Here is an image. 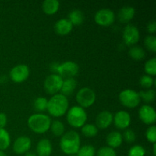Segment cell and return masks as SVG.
Instances as JSON below:
<instances>
[{
  "label": "cell",
  "instance_id": "cell-1",
  "mask_svg": "<svg viewBox=\"0 0 156 156\" xmlns=\"http://www.w3.org/2000/svg\"><path fill=\"white\" fill-rule=\"evenodd\" d=\"M59 146L61 150L66 155H76L81 147L80 136L74 130L65 133L61 137Z\"/></svg>",
  "mask_w": 156,
  "mask_h": 156
},
{
  "label": "cell",
  "instance_id": "cell-2",
  "mask_svg": "<svg viewBox=\"0 0 156 156\" xmlns=\"http://www.w3.org/2000/svg\"><path fill=\"white\" fill-rule=\"evenodd\" d=\"M47 110L53 117H62L69 110L68 98L61 93L54 94L48 100Z\"/></svg>",
  "mask_w": 156,
  "mask_h": 156
},
{
  "label": "cell",
  "instance_id": "cell-3",
  "mask_svg": "<svg viewBox=\"0 0 156 156\" xmlns=\"http://www.w3.org/2000/svg\"><path fill=\"white\" fill-rule=\"evenodd\" d=\"M51 122V118L48 115L37 113L29 117L27 125L33 132L36 133H44L50 129Z\"/></svg>",
  "mask_w": 156,
  "mask_h": 156
},
{
  "label": "cell",
  "instance_id": "cell-4",
  "mask_svg": "<svg viewBox=\"0 0 156 156\" xmlns=\"http://www.w3.org/2000/svg\"><path fill=\"white\" fill-rule=\"evenodd\" d=\"M88 119L87 113L80 106H73L67 111L66 120L70 126L80 128L85 124Z\"/></svg>",
  "mask_w": 156,
  "mask_h": 156
},
{
  "label": "cell",
  "instance_id": "cell-5",
  "mask_svg": "<svg viewBox=\"0 0 156 156\" xmlns=\"http://www.w3.org/2000/svg\"><path fill=\"white\" fill-rule=\"evenodd\" d=\"M76 99L79 106L82 108L92 106L96 100V94L91 88L84 87L79 89L76 94Z\"/></svg>",
  "mask_w": 156,
  "mask_h": 156
},
{
  "label": "cell",
  "instance_id": "cell-6",
  "mask_svg": "<svg viewBox=\"0 0 156 156\" xmlns=\"http://www.w3.org/2000/svg\"><path fill=\"white\" fill-rule=\"evenodd\" d=\"M119 100L124 107L128 108H134L140 105L141 99L137 91L128 88L123 90L119 94Z\"/></svg>",
  "mask_w": 156,
  "mask_h": 156
},
{
  "label": "cell",
  "instance_id": "cell-7",
  "mask_svg": "<svg viewBox=\"0 0 156 156\" xmlns=\"http://www.w3.org/2000/svg\"><path fill=\"white\" fill-rule=\"evenodd\" d=\"M62 82H63V79L61 76H59L58 74L52 73L47 76L44 80V89L47 93L54 95L60 91Z\"/></svg>",
  "mask_w": 156,
  "mask_h": 156
},
{
  "label": "cell",
  "instance_id": "cell-8",
  "mask_svg": "<svg viewBox=\"0 0 156 156\" xmlns=\"http://www.w3.org/2000/svg\"><path fill=\"white\" fill-rule=\"evenodd\" d=\"M79 70V65L73 61H66L60 63L58 66L56 74L59 75L62 79L74 78L78 74Z\"/></svg>",
  "mask_w": 156,
  "mask_h": 156
},
{
  "label": "cell",
  "instance_id": "cell-9",
  "mask_svg": "<svg viewBox=\"0 0 156 156\" xmlns=\"http://www.w3.org/2000/svg\"><path fill=\"white\" fill-rule=\"evenodd\" d=\"M30 75V69L25 64H18L11 69L9 73L11 79L16 83H21L27 80Z\"/></svg>",
  "mask_w": 156,
  "mask_h": 156
},
{
  "label": "cell",
  "instance_id": "cell-10",
  "mask_svg": "<svg viewBox=\"0 0 156 156\" xmlns=\"http://www.w3.org/2000/svg\"><path fill=\"white\" fill-rule=\"evenodd\" d=\"M115 20L114 12L110 9H101L94 15V21L98 25L108 27L111 25Z\"/></svg>",
  "mask_w": 156,
  "mask_h": 156
},
{
  "label": "cell",
  "instance_id": "cell-11",
  "mask_svg": "<svg viewBox=\"0 0 156 156\" xmlns=\"http://www.w3.org/2000/svg\"><path fill=\"white\" fill-rule=\"evenodd\" d=\"M140 34L138 27L131 24H128L123 31V39L128 46L135 45L140 41Z\"/></svg>",
  "mask_w": 156,
  "mask_h": 156
},
{
  "label": "cell",
  "instance_id": "cell-12",
  "mask_svg": "<svg viewBox=\"0 0 156 156\" xmlns=\"http://www.w3.org/2000/svg\"><path fill=\"white\" fill-rule=\"evenodd\" d=\"M139 117L145 124L150 125V126L154 124L156 120L155 108L149 105H143L139 110Z\"/></svg>",
  "mask_w": 156,
  "mask_h": 156
},
{
  "label": "cell",
  "instance_id": "cell-13",
  "mask_svg": "<svg viewBox=\"0 0 156 156\" xmlns=\"http://www.w3.org/2000/svg\"><path fill=\"white\" fill-rule=\"evenodd\" d=\"M31 147V140L28 136H22L15 140L13 144V151L16 154L27 153Z\"/></svg>",
  "mask_w": 156,
  "mask_h": 156
},
{
  "label": "cell",
  "instance_id": "cell-14",
  "mask_svg": "<svg viewBox=\"0 0 156 156\" xmlns=\"http://www.w3.org/2000/svg\"><path fill=\"white\" fill-rule=\"evenodd\" d=\"M114 125L120 129H125L129 126L131 123V116L127 111H119L114 116Z\"/></svg>",
  "mask_w": 156,
  "mask_h": 156
},
{
  "label": "cell",
  "instance_id": "cell-15",
  "mask_svg": "<svg viewBox=\"0 0 156 156\" xmlns=\"http://www.w3.org/2000/svg\"><path fill=\"white\" fill-rule=\"evenodd\" d=\"M114 120V115L112 113L108 111H103L99 113L95 119V126L98 128L101 129H105L108 128Z\"/></svg>",
  "mask_w": 156,
  "mask_h": 156
},
{
  "label": "cell",
  "instance_id": "cell-16",
  "mask_svg": "<svg viewBox=\"0 0 156 156\" xmlns=\"http://www.w3.org/2000/svg\"><path fill=\"white\" fill-rule=\"evenodd\" d=\"M73 25L68 18H61L54 24V30L59 35H66L72 31Z\"/></svg>",
  "mask_w": 156,
  "mask_h": 156
},
{
  "label": "cell",
  "instance_id": "cell-17",
  "mask_svg": "<svg viewBox=\"0 0 156 156\" xmlns=\"http://www.w3.org/2000/svg\"><path fill=\"white\" fill-rule=\"evenodd\" d=\"M37 156H50L53 152V146L48 139H42L37 145Z\"/></svg>",
  "mask_w": 156,
  "mask_h": 156
},
{
  "label": "cell",
  "instance_id": "cell-18",
  "mask_svg": "<svg viewBox=\"0 0 156 156\" xmlns=\"http://www.w3.org/2000/svg\"><path fill=\"white\" fill-rule=\"evenodd\" d=\"M136 10L133 6H123L119 10L117 17L121 23H128L133 18Z\"/></svg>",
  "mask_w": 156,
  "mask_h": 156
},
{
  "label": "cell",
  "instance_id": "cell-19",
  "mask_svg": "<svg viewBox=\"0 0 156 156\" xmlns=\"http://www.w3.org/2000/svg\"><path fill=\"white\" fill-rule=\"evenodd\" d=\"M123 141L122 134L118 131H112L106 137V142L108 146L114 149L121 146Z\"/></svg>",
  "mask_w": 156,
  "mask_h": 156
},
{
  "label": "cell",
  "instance_id": "cell-20",
  "mask_svg": "<svg viewBox=\"0 0 156 156\" xmlns=\"http://www.w3.org/2000/svg\"><path fill=\"white\" fill-rule=\"evenodd\" d=\"M77 85V82L74 78H69V79H63L62 88H61V94L63 95L67 96L70 95L74 92L75 89Z\"/></svg>",
  "mask_w": 156,
  "mask_h": 156
},
{
  "label": "cell",
  "instance_id": "cell-21",
  "mask_svg": "<svg viewBox=\"0 0 156 156\" xmlns=\"http://www.w3.org/2000/svg\"><path fill=\"white\" fill-rule=\"evenodd\" d=\"M42 9L47 15H54L59 9V2L57 0H45L42 3Z\"/></svg>",
  "mask_w": 156,
  "mask_h": 156
},
{
  "label": "cell",
  "instance_id": "cell-22",
  "mask_svg": "<svg viewBox=\"0 0 156 156\" xmlns=\"http://www.w3.org/2000/svg\"><path fill=\"white\" fill-rule=\"evenodd\" d=\"M85 16L83 12L79 9H73L69 12L68 20L72 23L73 26H79L83 23Z\"/></svg>",
  "mask_w": 156,
  "mask_h": 156
},
{
  "label": "cell",
  "instance_id": "cell-23",
  "mask_svg": "<svg viewBox=\"0 0 156 156\" xmlns=\"http://www.w3.org/2000/svg\"><path fill=\"white\" fill-rule=\"evenodd\" d=\"M129 55L135 60L140 61L144 59L146 56V52L140 46H132L129 50Z\"/></svg>",
  "mask_w": 156,
  "mask_h": 156
},
{
  "label": "cell",
  "instance_id": "cell-24",
  "mask_svg": "<svg viewBox=\"0 0 156 156\" xmlns=\"http://www.w3.org/2000/svg\"><path fill=\"white\" fill-rule=\"evenodd\" d=\"M11 144V136L5 128H0V150L7 149Z\"/></svg>",
  "mask_w": 156,
  "mask_h": 156
},
{
  "label": "cell",
  "instance_id": "cell-25",
  "mask_svg": "<svg viewBox=\"0 0 156 156\" xmlns=\"http://www.w3.org/2000/svg\"><path fill=\"white\" fill-rule=\"evenodd\" d=\"M50 129L55 136H62L65 133V125L60 120H53L51 122Z\"/></svg>",
  "mask_w": 156,
  "mask_h": 156
},
{
  "label": "cell",
  "instance_id": "cell-26",
  "mask_svg": "<svg viewBox=\"0 0 156 156\" xmlns=\"http://www.w3.org/2000/svg\"><path fill=\"white\" fill-rule=\"evenodd\" d=\"M82 134L86 137H94L98 135V128L92 123H85L81 127Z\"/></svg>",
  "mask_w": 156,
  "mask_h": 156
},
{
  "label": "cell",
  "instance_id": "cell-27",
  "mask_svg": "<svg viewBox=\"0 0 156 156\" xmlns=\"http://www.w3.org/2000/svg\"><path fill=\"white\" fill-rule=\"evenodd\" d=\"M47 104H48V100L46 98L38 97L34 101L33 106L35 111H37L38 113H41L47 111Z\"/></svg>",
  "mask_w": 156,
  "mask_h": 156
},
{
  "label": "cell",
  "instance_id": "cell-28",
  "mask_svg": "<svg viewBox=\"0 0 156 156\" xmlns=\"http://www.w3.org/2000/svg\"><path fill=\"white\" fill-rule=\"evenodd\" d=\"M140 99L146 103H151L155 99V91L154 89H149L146 91H140L139 92Z\"/></svg>",
  "mask_w": 156,
  "mask_h": 156
},
{
  "label": "cell",
  "instance_id": "cell-29",
  "mask_svg": "<svg viewBox=\"0 0 156 156\" xmlns=\"http://www.w3.org/2000/svg\"><path fill=\"white\" fill-rule=\"evenodd\" d=\"M145 72L147 75L150 76H154L156 75V58L153 57L149 59L145 63Z\"/></svg>",
  "mask_w": 156,
  "mask_h": 156
},
{
  "label": "cell",
  "instance_id": "cell-30",
  "mask_svg": "<svg viewBox=\"0 0 156 156\" xmlns=\"http://www.w3.org/2000/svg\"><path fill=\"white\" fill-rule=\"evenodd\" d=\"M76 155V156H94L95 149L91 145H85L79 148Z\"/></svg>",
  "mask_w": 156,
  "mask_h": 156
},
{
  "label": "cell",
  "instance_id": "cell-31",
  "mask_svg": "<svg viewBox=\"0 0 156 156\" xmlns=\"http://www.w3.org/2000/svg\"><path fill=\"white\" fill-rule=\"evenodd\" d=\"M144 44L146 48L150 51L156 52V37L154 35H148L145 37Z\"/></svg>",
  "mask_w": 156,
  "mask_h": 156
},
{
  "label": "cell",
  "instance_id": "cell-32",
  "mask_svg": "<svg viewBox=\"0 0 156 156\" xmlns=\"http://www.w3.org/2000/svg\"><path fill=\"white\" fill-rule=\"evenodd\" d=\"M155 79L149 75H143L140 79V84L143 88H151V87L155 84Z\"/></svg>",
  "mask_w": 156,
  "mask_h": 156
},
{
  "label": "cell",
  "instance_id": "cell-33",
  "mask_svg": "<svg viewBox=\"0 0 156 156\" xmlns=\"http://www.w3.org/2000/svg\"><path fill=\"white\" fill-rule=\"evenodd\" d=\"M146 155V150L140 145H135L129 149L128 156H144Z\"/></svg>",
  "mask_w": 156,
  "mask_h": 156
},
{
  "label": "cell",
  "instance_id": "cell-34",
  "mask_svg": "<svg viewBox=\"0 0 156 156\" xmlns=\"http://www.w3.org/2000/svg\"><path fill=\"white\" fill-rule=\"evenodd\" d=\"M146 137L151 143H156V126L152 125L147 128L146 132Z\"/></svg>",
  "mask_w": 156,
  "mask_h": 156
},
{
  "label": "cell",
  "instance_id": "cell-35",
  "mask_svg": "<svg viewBox=\"0 0 156 156\" xmlns=\"http://www.w3.org/2000/svg\"><path fill=\"white\" fill-rule=\"evenodd\" d=\"M97 156H117L115 150L109 146L100 148L97 152Z\"/></svg>",
  "mask_w": 156,
  "mask_h": 156
},
{
  "label": "cell",
  "instance_id": "cell-36",
  "mask_svg": "<svg viewBox=\"0 0 156 156\" xmlns=\"http://www.w3.org/2000/svg\"><path fill=\"white\" fill-rule=\"evenodd\" d=\"M122 136H123V140H124L125 141L129 143H133L136 139V135L135 132L130 129H126L122 135Z\"/></svg>",
  "mask_w": 156,
  "mask_h": 156
},
{
  "label": "cell",
  "instance_id": "cell-37",
  "mask_svg": "<svg viewBox=\"0 0 156 156\" xmlns=\"http://www.w3.org/2000/svg\"><path fill=\"white\" fill-rule=\"evenodd\" d=\"M146 29H147L148 32L151 34L155 33L156 31V22L155 21H151L148 23L147 26H146Z\"/></svg>",
  "mask_w": 156,
  "mask_h": 156
},
{
  "label": "cell",
  "instance_id": "cell-38",
  "mask_svg": "<svg viewBox=\"0 0 156 156\" xmlns=\"http://www.w3.org/2000/svg\"><path fill=\"white\" fill-rule=\"evenodd\" d=\"M7 116L5 113H0V128H4L7 124Z\"/></svg>",
  "mask_w": 156,
  "mask_h": 156
},
{
  "label": "cell",
  "instance_id": "cell-39",
  "mask_svg": "<svg viewBox=\"0 0 156 156\" xmlns=\"http://www.w3.org/2000/svg\"><path fill=\"white\" fill-rule=\"evenodd\" d=\"M59 63H58V62H53V63H51V65H50V70H51V72H53V73H55V74H56V72H57V69H58V66H59Z\"/></svg>",
  "mask_w": 156,
  "mask_h": 156
},
{
  "label": "cell",
  "instance_id": "cell-40",
  "mask_svg": "<svg viewBox=\"0 0 156 156\" xmlns=\"http://www.w3.org/2000/svg\"><path fill=\"white\" fill-rule=\"evenodd\" d=\"M24 156H37L36 154L33 153V152H27V153H25V155Z\"/></svg>",
  "mask_w": 156,
  "mask_h": 156
},
{
  "label": "cell",
  "instance_id": "cell-41",
  "mask_svg": "<svg viewBox=\"0 0 156 156\" xmlns=\"http://www.w3.org/2000/svg\"><path fill=\"white\" fill-rule=\"evenodd\" d=\"M153 154L154 156L156 155V143L153 144Z\"/></svg>",
  "mask_w": 156,
  "mask_h": 156
},
{
  "label": "cell",
  "instance_id": "cell-42",
  "mask_svg": "<svg viewBox=\"0 0 156 156\" xmlns=\"http://www.w3.org/2000/svg\"><path fill=\"white\" fill-rule=\"evenodd\" d=\"M0 156H7V155H6V154L5 153V152H3V151L0 150Z\"/></svg>",
  "mask_w": 156,
  "mask_h": 156
},
{
  "label": "cell",
  "instance_id": "cell-43",
  "mask_svg": "<svg viewBox=\"0 0 156 156\" xmlns=\"http://www.w3.org/2000/svg\"><path fill=\"white\" fill-rule=\"evenodd\" d=\"M69 156H76V155H69Z\"/></svg>",
  "mask_w": 156,
  "mask_h": 156
}]
</instances>
